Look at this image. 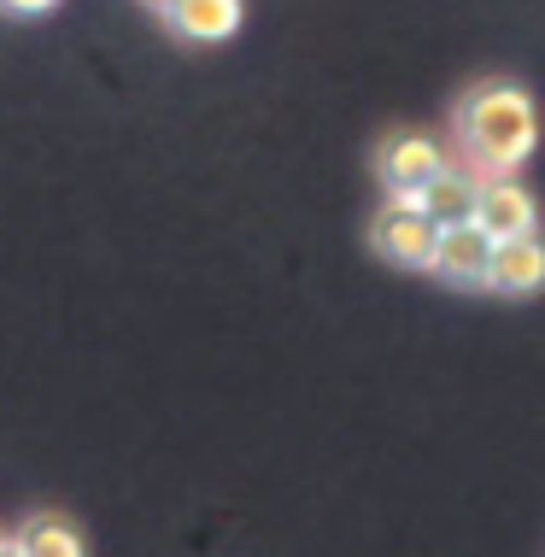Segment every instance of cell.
I'll list each match as a JSON object with an SVG mask.
<instances>
[{
	"instance_id": "1",
	"label": "cell",
	"mask_w": 545,
	"mask_h": 557,
	"mask_svg": "<svg viewBox=\"0 0 545 557\" xmlns=\"http://www.w3.org/2000/svg\"><path fill=\"white\" fill-rule=\"evenodd\" d=\"M458 147H463V164L487 176H510L517 164L534 159L540 147V107L534 95L505 77L493 83H475L458 107Z\"/></svg>"
},
{
	"instance_id": "2",
	"label": "cell",
	"mask_w": 545,
	"mask_h": 557,
	"mask_svg": "<svg viewBox=\"0 0 545 557\" xmlns=\"http://www.w3.org/2000/svg\"><path fill=\"white\" fill-rule=\"evenodd\" d=\"M370 240L387 264L399 270H434V240H441V223L422 212L417 194H393V200L375 212L370 223Z\"/></svg>"
},
{
	"instance_id": "3",
	"label": "cell",
	"mask_w": 545,
	"mask_h": 557,
	"mask_svg": "<svg viewBox=\"0 0 545 557\" xmlns=\"http://www.w3.org/2000/svg\"><path fill=\"white\" fill-rule=\"evenodd\" d=\"M446 164H451V153L422 129H393L387 141L375 147V176H382L393 194H422Z\"/></svg>"
},
{
	"instance_id": "4",
	"label": "cell",
	"mask_w": 545,
	"mask_h": 557,
	"mask_svg": "<svg viewBox=\"0 0 545 557\" xmlns=\"http://www.w3.org/2000/svg\"><path fill=\"white\" fill-rule=\"evenodd\" d=\"M498 240L481 230L475 218L463 223H441V240H434V270L458 288H487V264H493Z\"/></svg>"
},
{
	"instance_id": "5",
	"label": "cell",
	"mask_w": 545,
	"mask_h": 557,
	"mask_svg": "<svg viewBox=\"0 0 545 557\" xmlns=\"http://www.w3.org/2000/svg\"><path fill=\"white\" fill-rule=\"evenodd\" d=\"M475 223H481L493 240L534 235V230H540V200H534L522 183H510V176H487V183H481V194H475Z\"/></svg>"
},
{
	"instance_id": "6",
	"label": "cell",
	"mask_w": 545,
	"mask_h": 557,
	"mask_svg": "<svg viewBox=\"0 0 545 557\" xmlns=\"http://www.w3.org/2000/svg\"><path fill=\"white\" fill-rule=\"evenodd\" d=\"M487 288L510 294V299H534L545 288V240H540V230L517 235V240H498L493 264H487Z\"/></svg>"
},
{
	"instance_id": "7",
	"label": "cell",
	"mask_w": 545,
	"mask_h": 557,
	"mask_svg": "<svg viewBox=\"0 0 545 557\" xmlns=\"http://www.w3.org/2000/svg\"><path fill=\"white\" fill-rule=\"evenodd\" d=\"M182 41H230L240 29V0H159Z\"/></svg>"
},
{
	"instance_id": "8",
	"label": "cell",
	"mask_w": 545,
	"mask_h": 557,
	"mask_svg": "<svg viewBox=\"0 0 545 557\" xmlns=\"http://www.w3.org/2000/svg\"><path fill=\"white\" fill-rule=\"evenodd\" d=\"M475 194H481V176L469 171V164H446L417 200H422V212H429L434 223H463V218H475Z\"/></svg>"
},
{
	"instance_id": "9",
	"label": "cell",
	"mask_w": 545,
	"mask_h": 557,
	"mask_svg": "<svg viewBox=\"0 0 545 557\" xmlns=\"http://www.w3.org/2000/svg\"><path fill=\"white\" fill-rule=\"evenodd\" d=\"M12 540H18L24 557H88L77 522H65V517H29Z\"/></svg>"
},
{
	"instance_id": "10",
	"label": "cell",
	"mask_w": 545,
	"mask_h": 557,
	"mask_svg": "<svg viewBox=\"0 0 545 557\" xmlns=\"http://www.w3.org/2000/svg\"><path fill=\"white\" fill-rule=\"evenodd\" d=\"M0 7H7L12 18H29V12H48V7H59V0H0Z\"/></svg>"
},
{
	"instance_id": "11",
	"label": "cell",
	"mask_w": 545,
	"mask_h": 557,
	"mask_svg": "<svg viewBox=\"0 0 545 557\" xmlns=\"http://www.w3.org/2000/svg\"><path fill=\"white\" fill-rule=\"evenodd\" d=\"M0 557H24V552H18V540H0Z\"/></svg>"
},
{
	"instance_id": "12",
	"label": "cell",
	"mask_w": 545,
	"mask_h": 557,
	"mask_svg": "<svg viewBox=\"0 0 545 557\" xmlns=\"http://www.w3.org/2000/svg\"><path fill=\"white\" fill-rule=\"evenodd\" d=\"M153 7H159V0H153Z\"/></svg>"
}]
</instances>
